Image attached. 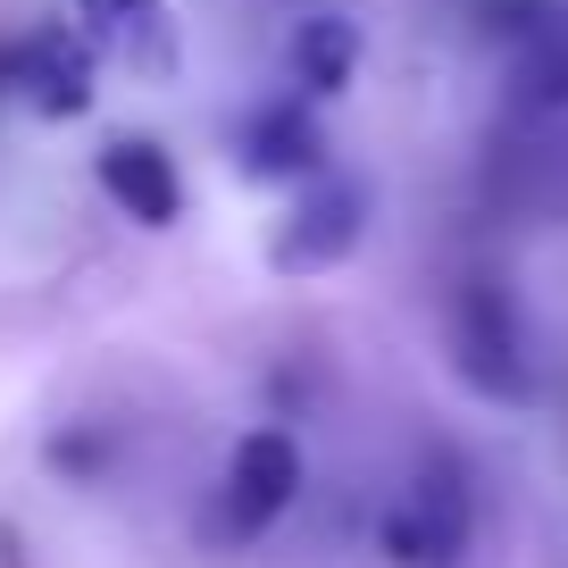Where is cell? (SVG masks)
Segmentation results:
<instances>
[{"label": "cell", "instance_id": "6da1fadb", "mask_svg": "<svg viewBox=\"0 0 568 568\" xmlns=\"http://www.w3.org/2000/svg\"><path fill=\"white\" fill-rule=\"evenodd\" d=\"M452 359L477 393L494 402H518L527 393V352H518V318H510V293L494 276H468L460 302H452Z\"/></svg>", "mask_w": 568, "mask_h": 568}, {"label": "cell", "instance_id": "7a4b0ae2", "mask_svg": "<svg viewBox=\"0 0 568 568\" xmlns=\"http://www.w3.org/2000/svg\"><path fill=\"white\" fill-rule=\"evenodd\" d=\"M385 551L402 568H452L468 551V485L452 460H426L402 510H385Z\"/></svg>", "mask_w": 568, "mask_h": 568}, {"label": "cell", "instance_id": "3957f363", "mask_svg": "<svg viewBox=\"0 0 568 568\" xmlns=\"http://www.w3.org/2000/svg\"><path fill=\"white\" fill-rule=\"evenodd\" d=\"M293 494H302V452H293V435H276V426L243 435V444H234V468H226V527L234 535L276 527Z\"/></svg>", "mask_w": 568, "mask_h": 568}, {"label": "cell", "instance_id": "277c9868", "mask_svg": "<svg viewBox=\"0 0 568 568\" xmlns=\"http://www.w3.org/2000/svg\"><path fill=\"white\" fill-rule=\"evenodd\" d=\"M0 75L9 84H26V101L42 109V118H84L92 109V51L75 34H34V42H18V51L0 59Z\"/></svg>", "mask_w": 568, "mask_h": 568}, {"label": "cell", "instance_id": "5b68a950", "mask_svg": "<svg viewBox=\"0 0 568 568\" xmlns=\"http://www.w3.org/2000/svg\"><path fill=\"white\" fill-rule=\"evenodd\" d=\"M352 243H359V193L352 184H326V193L293 201V217L276 226V251H267V260H276L284 276H318V267H335Z\"/></svg>", "mask_w": 568, "mask_h": 568}, {"label": "cell", "instance_id": "8992f818", "mask_svg": "<svg viewBox=\"0 0 568 568\" xmlns=\"http://www.w3.org/2000/svg\"><path fill=\"white\" fill-rule=\"evenodd\" d=\"M101 184L109 201H118L125 217H142V226H176V168H168L160 142H109L101 151Z\"/></svg>", "mask_w": 568, "mask_h": 568}, {"label": "cell", "instance_id": "52a82bcc", "mask_svg": "<svg viewBox=\"0 0 568 568\" xmlns=\"http://www.w3.org/2000/svg\"><path fill=\"white\" fill-rule=\"evenodd\" d=\"M75 9L92 18V34H101L109 51H125V68H142V75L176 68V42H168L160 0H75Z\"/></svg>", "mask_w": 568, "mask_h": 568}, {"label": "cell", "instance_id": "ba28073f", "mask_svg": "<svg viewBox=\"0 0 568 568\" xmlns=\"http://www.w3.org/2000/svg\"><path fill=\"white\" fill-rule=\"evenodd\" d=\"M243 168L251 176H310V168H318V125H310V109H293V101L260 109L251 134H243Z\"/></svg>", "mask_w": 568, "mask_h": 568}, {"label": "cell", "instance_id": "9c48e42d", "mask_svg": "<svg viewBox=\"0 0 568 568\" xmlns=\"http://www.w3.org/2000/svg\"><path fill=\"white\" fill-rule=\"evenodd\" d=\"M359 68V34L343 18H310L302 34H293V75H302V92H343Z\"/></svg>", "mask_w": 568, "mask_h": 568}, {"label": "cell", "instance_id": "30bf717a", "mask_svg": "<svg viewBox=\"0 0 568 568\" xmlns=\"http://www.w3.org/2000/svg\"><path fill=\"white\" fill-rule=\"evenodd\" d=\"M527 92H535V101H544V109H568V42H551V51L535 59Z\"/></svg>", "mask_w": 568, "mask_h": 568}]
</instances>
